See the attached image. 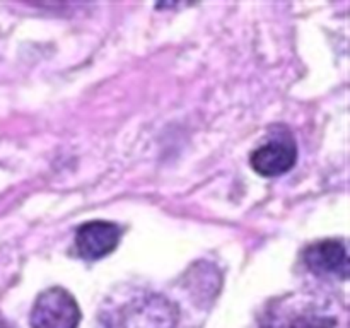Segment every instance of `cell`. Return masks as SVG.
Wrapping results in <instances>:
<instances>
[{"label": "cell", "instance_id": "cell-4", "mask_svg": "<svg viewBox=\"0 0 350 328\" xmlns=\"http://www.w3.org/2000/svg\"><path fill=\"white\" fill-rule=\"evenodd\" d=\"M304 265L311 273L323 279H340L349 277V255L344 243L337 239H325L313 243L303 253Z\"/></svg>", "mask_w": 350, "mask_h": 328}, {"label": "cell", "instance_id": "cell-3", "mask_svg": "<svg viewBox=\"0 0 350 328\" xmlns=\"http://www.w3.org/2000/svg\"><path fill=\"white\" fill-rule=\"evenodd\" d=\"M81 308L68 290L50 287L38 296L31 311L33 328H77Z\"/></svg>", "mask_w": 350, "mask_h": 328}, {"label": "cell", "instance_id": "cell-1", "mask_svg": "<svg viewBox=\"0 0 350 328\" xmlns=\"http://www.w3.org/2000/svg\"><path fill=\"white\" fill-rule=\"evenodd\" d=\"M262 328H349V314L334 296L293 292L267 308Z\"/></svg>", "mask_w": 350, "mask_h": 328}, {"label": "cell", "instance_id": "cell-6", "mask_svg": "<svg viewBox=\"0 0 350 328\" xmlns=\"http://www.w3.org/2000/svg\"><path fill=\"white\" fill-rule=\"evenodd\" d=\"M122 238V229L113 222H85L75 232V249L84 260H99L115 251Z\"/></svg>", "mask_w": 350, "mask_h": 328}, {"label": "cell", "instance_id": "cell-5", "mask_svg": "<svg viewBox=\"0 0 350 328\" xmlns=\"http://www.w3.org/2000/svg\"><path fill=\"white\" fill-rule=\"evenodd\" d=\"M297 161V147L294 140L287 137H273L269 142L253 150L250 164L258 174L265 178L280 176L293 169Z\"/></svg>", "mask_w": 350, "mask_h": 328}, {"label": "cell", "instance_id": "cell-2", "mask_svg": "<svg viewBox=\"0 0 350 328\" xmlns=\"http://www.w3.org/2000/svg\"><path fill=\"white\" fill-rule=\"evenodd\" d=\"M178 311L166 297L133 289L109 299L96 328H176Z\"/></svg>", "mask_w": 350, "mask_h": 328}]
</instances>
